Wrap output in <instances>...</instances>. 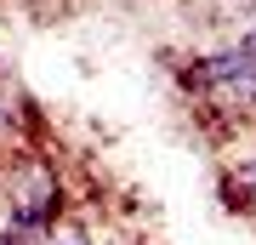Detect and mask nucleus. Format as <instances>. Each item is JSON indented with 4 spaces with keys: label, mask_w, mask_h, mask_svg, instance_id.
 Masks as SVG:
<instances>
[{
    "label": "nucleus",
    "mask_w": 256,
    "mask_h": 245,
    "mask_svg": "<svg viewBox=\"0 0 256 245\" xmlns=\"http://www.w3.org/2000/svg\"><path fill=\"white\" fill-rule=\"evenodd\" d=\"M194 80H200V86H205L216 103H228V109H250V103H256V69L245 63V57H239V46L200 57Z\"/></svg>",
    "instance_id": "obj_1"
},
{
    "label": "nucleus",
    "mask_w": 256,
    "mask_h": 245,
    "mask_svg": "<svg viewBox=\"0 0 256 245\" xmlns=\"http://www.w3.org/2000/svg\"><path fill=\"white\" fill-rule=\"evenodd\" d=\"M234 188H239V200H245V205H256V154L234 165Z\"/></svg>",
    "instance_id": "obj_2"
},
{
    "label": "nucleus",
    "mask_w": 256,
    "mask_h": 245,
    "mask_svg": "<svg viewBox=\"0 0 256 245\" xmlns=\"http://www.w3.org/2000/svg\"><path fill=\"white\" fill-rule=\"evenodd\" d=\"M52 245H92L86 228H52Z\"/></svg>",
    "instance_id": "obj_3"
},
{
    "label": "nucleus",
    "mask_w": 256,
    "mask_h": 245,
    "mask_svg": "<svg viewBox=\"0 0 256 245\" xmlns=\"http://www.w3.org/2000/svg\"><path fill=\"white\" fill-rule=\"evenodd\" d=\"M239 57L256 69V29H245V35H239Z\"/></svg>",
    "instance_id": "obj_4"
}]
</instances>
